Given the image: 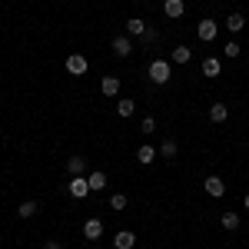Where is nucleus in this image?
I'll return each instance as SVG.
<instances>
[{"mask_svg": "<svg viewBox=\"0 0 249 249\" xmlns=\"http://www.w3.org/2000/svg\"><path fill=\"white\" fill-rule=\"evenodd\" d=\"M150 80H153L156 87L170 83V60H153L150 63Z\"/></svg>", "mask_w": 249, "mask_h": 249, "instance_id": "f257e3e1", "label": "nucleus"}, {"mask_svg": "<svg viewBox=\"0 0 249 249\" xmlns=\"http://www.w3.org/2000/svg\"><path fill=\"white\" fill-rule=\"evenodd\" d=\"M87 70H90V63H87L83 53H70V57H67V73H70V77H83Z\"/></svg>", "mask_w": 249, "mask_h": 249, "instance_id": "f03ea898", "label": "nucleus"}, {"mask_svg": "<svg viewBox=\"0 0 249 249\" xmlns=\"http://www.w3.org/2000/svg\"><path fill=\"white\" fill-rule=\"evenodd\" d=\"M216 34H219V23H216V20H199V23H196V37L203 40V43L216 40Z\"/></svg>", "mask_w": 249, "mask_h": 249, "instance_id": "7ed1b4c3", "label": "nucleus"}, {"mask_svg": "<svg viewBox=\"0 0 249 249\" xmlns=\"http://www.w3.org/2000/svg\"><path fill=\"white\" fill-rule=\"evenodd\" d=\"M67 193H70L73 199H83V196L90 193V179H87V176H73V179L67 183Z\"/></svg>", "mask_w": 249, "mask_h": 249, "instance_id": "20e7f679", "label": "nucleus"}, {"mask_svg": "<svg viewBox=\"0 0 249 249\" xmlns=\"http://www.w3.org/2000/svg\"><path fill=\"white\" fill-rule=\"evenodd\" d=\"M203 190L210 193V196H216V199H223V196H226V183H223L219 176H206V179H203Z\"/></svg>", "mask_w": 249, "mask_h": 249, "instance_id": "39448f33", "label": "nucleus"}, {"mask_svg": "<svg viewBox=\"0 0 249 249\" xmlns=\"http://www.w3.org/2000/svg\"><path fill=\"white\" fill-rule=\"evenodd\" d=\"M83 236H87L90 243H96V239L103 236V219H96V216H90V219L83 223Z\"/></svg>", "mask_w": 249, "mask_h": 249, "instance_id": "423d86ee", "label": "nucleus"}, {"mask_svg": "<svg viewBox=\"0 0 249 249\" xmlns=\"http://www.w3.org/2000/svg\"><path fill=\"white\" fill-rule=\"evenodd\" d=\"M163 14L170 20H179L186 14V3H183V0H163Z\"/></svg>", "mask_w": 249, "mask_h": 249, "instance_id": "0eeeda50", "label": "nucleus"}, {"mask_svg": "<svg viewBox=\"0 0 249 249\" xmlns=\"http://www.w3.org/2000/svg\"><path fill=\"white\" fill-rule=\"evenodd\" d=\"M136 246V232H130V230H120L113 236V249H133Z\"/></svg>", "mask_w": 249, "mask_h": 249, "instance_id": "6e6552de", "label": "nucleus"}, {"mask_svg": "<svg viewBox=\"0 0 249 249\" xmlns=\"http://www.w3.org/2000/svg\"><path fill=\"white\" fill-rule=\"evenodd\" d=\"M83 170H87V156L73 153L70 160H67V173H70V176H83Z\"/></svg>", "mask_w": 249, "mask_h": 249, "instance_id": "1a4fd4ad", "label": "nucleus"}, {"mask_svg": "<svg viewBox=\"0 0 249 249\" xmlns=\"http://www.w3.org/2000/svg\"><path fill=\"white\" fill-rule=\"evenodd\" d=\"M219 73H223V63H219V60H216V57H206V60H203V77L216 80V77H219Z\"/></svg>", "mask_w": 249, "mask_h": 249, "instance_id": "9d476101", "label": "nucleus"}, {"mask_svg": "<svg viewBox=\"0 0 249 249\" xmlns=\"http://www.w3.org/2000/svg\"><path fill=\"white\" fill-rule=\"evenodd\" d=\"M100 90H103V96H116V93H120V77H113V73L103 77V80H100Z\"/></svg>", "mask_w": 249, "mask_h": 249, "instance_id": "9b49d317", "label": "nucleus"}, {"mask_svg": "<svg viewBox=\"0 0 249 249\" xmlns=\"http://www.w3.org/2000/svg\"><path fill=\"white\" fill-rule=\"evenodd\" d=\"M130 50H133V40L130 37H113V53L116 57H130Z\"/></svg>", "mask_w": 249, "mask_h": 249, "instance_id": "f8f14e48", "label": "nucleus"}, {"mask_svg": "<svg viewBox=\"0 0 249 249\" xmlns=\"http://www.w3.org/2000/svg\"><path fill=\"white\" fill-rule=\"evenodd\" d=\"M126 34H130V37H143V34H146V20L130 17L126 20Z\"/></svg>", "mask_w": 249, "mask_h": 249, "instance_id": "ddd939ff", "label": "nucleus"}, {"mask_svg": "<svg viewBox=\"0 0 249 249\" xmlns=\"http://www.w3.org/2000/svg\"><path fill=\"white\" fill-rule=\"evenodd\" d=\"M87 179H90V190H107V183H110V176H107L103 170H93Z\"/></svg>", "mask_w": 249, "mask_h": 249, "instance_id": "4468645a", "label": "nucleus"}, {"mask_svg": "<svg viewBox=\"0 0 249 249\" xmlns=\"http://www.w3.org/2000/svg\"><path fill=\"white\" fill-rule=\"evenodd\" d=\"M226 116H230V107H226V103H213L210 107V120L213 123H226Z\"/></svg>", "mask_w": 249, "mask_h": 249, "instance_id": "2eb2a0df", "label": "nucleus"}, {"mask_svg": "<svg viewBox=\"0 0 249 249\" xmlns=\"http://www.w3.org/2000/svg\"><path fill=\"white\" fill-rule=\"evenodd\" d=\"M156 153H160V150H153L150 143H143V146L136 150V160H140V163L146 166V163H153V160H156Z\"/></svg>", "mask_w": 249, "mask_h": 249, "instance_id": "dca6fc26", "label": "nucleus"}, {"mask_svg": "<svg viewBox=\"0 0 249 249\" xmlns=\"http://www.w3.org/2000/svg\"><path fill=\"white\" fill-rule=\"evenodd\" d=\"M17 213H20V216H23V219H30V216H37V213H40L37 199H23V203H20V206H17Z\"/></svg>", "mask_w": 249, "mask_h": 249, "instance_id": "f3484780", "label": "nucleus"}, {"mask_svg": "<svg viewBox=\"0 0 249 249\" xmlns=\"http://www.w3.org/2000/svg\"><path fill=\"white\" fill-rule=\"evenodd\" d=\"M223 23H226V30H232V34H239V30L246 27V17H243V14H230V17L223 20Z\"/></svg>", "mask_w": 249, "mask_h": 249, "instance_id": "a211bd4d", "label": "nucleus"}, {"mask_svg": "<svg viewBox=\"0 0 249 249\" xmlns=\"http://www.w3.org/2000/svg\"><path fill=\"white\" fill-rule=\"evenodd\" d=\"M133 110H136L133 100H116V113L123 116V120H126V116H133Z\"/></svg>", "mask_w": 249, "mask_h": 249, "instance_id": "6ab92c4d", "label": "nucleus"}, {"mask_svg": "<svg viewBox=\"0 0 249 249\" xmlns=\"http://www.w3.org/2000/svg\"><path fill=\"white\" fill-rule=\"evenodd\" d=\"M193 50L190 47H173V63H190Z\"/></svg>", "mask_w": 249, "mask_h": 249, "instance_id": "aec40b11", "label": "nucleus"}, {"mask_svg": "<svg viewBox=\"0 0 249 249\" xmlns=\"http://www.w3.org/2000/svg\"><path fill=\"white\" fill-rule=\"evenodd\" d=\"M223 230H230V232L239 230V213H223Z\"/></svg>", "mask_w": 249, "mask_h": 249, "instance_id": "412c9836", "label": "nucleus"}, {"mask_svg": "<svg viewBox=\"0 0 249 249\" xmlns=\"http://www.w3.org/2000/svg\"><path fill=\"white\" fill-rule=\"evenodd\" d=\"M107 206H110V210H113V213H123V210H126V196H123V193H113Z\"/></svg>", "mask_w": 249, "mask_h": 249, "instance_id": "4be33fe9", "label": "nucleus"}, {"mask_svg": "<svg viewBox=\"0 0 249 249\" xmlns=\"http://www.w3.org/2000/svg\"><path fill=\"white\" fill-rule=\"evenodd\" d=\"M160 156H166V160H173V156H176V140H170V136H166V140L160 143Z\"/></svg>", "mask_w": 249, "mask_h": 249, "instance_id": "5701e85b", "label": "nucleus"}, {"mask_svg": "<svg viewBox=\"0 0 249 249\" xmlns=\"http://www.w3.org/2000/svg\"><path fill=\"white\" fill-rule=\"evenodd\" d=\"M223 53H226V57H230V60H236V57H239V53H243V47H239V40H230V43L223 47Z\"/></svg>", "mask_w": 249, "mask_h": 249, "instance_id": "b1692460", "label": "nucleus"}, {"mask_svg": "<svg viewBox=\"0 0 249 249\" xmlns=\"http://www.w3.org/2000/svg\"><path fill=\"white\" fill-rule=\"evenodd\" d=\"M140 130H143V133H153V130H156V120H153V116H143V126H140Z\"/></svg>", "mask_w": 249, "mask_h": 249, "instance_id": "393cba45", "label": "nucleus"}, {"mask_svg": "<svg viewBox=\"0 0 249 249\" xmlns=\"http://www.w3.org/2000/svg\"><path fill=\"white\" fill-rule=\"evenodd\" d=\"M143 40H146V43H156V40H160V34H156V30H150V27H146V34H143Z\"/></svg>", "mask_w": 249, "mask_h": 249, "instance_id": "a878e982", "label": "nucleus"}, {"mask_svg": "<svg viewBox=\"0 0 249 249\" xmlns=\"http://www.w3.org/2000/svg\"><path fill=\"white\" fill-rule=\"evenodd\" d=\"M43 249H63V246H60L57 239H50V243H47V246H43Z\"/></svg>", "mask_w": 249, "mask_h": 249, "instance_id": "bb28decb", "label": "nucleus"}, {"mask_svg": "<svg viewBox=\"0 0 249 249\" xmlns=\"http://www.w3.org/2000/svg\"><path fill=\"white\" fill-rule=\"evenodd\" d=\"M243 206H246V210H249V193H246V199H243Z\"/></svg>", "mask_w": 249, "mask_h": 249, "instance_id": "cd10ccee", "label": "nucleus"}]
</instances>
